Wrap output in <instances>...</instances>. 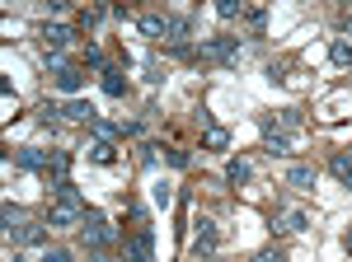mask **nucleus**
Here are the masks:
<instances>
[{
  "label": "nucleus",
  "instance_id": "f257e3e1",
  "mask_svg": "<svg viewBox=\"0 0 352 262\" xmlns=\"http://www.w3.org/2000/svg\"><path fill=\"white\" fill-rule=\"evenodd\" d=\"M47 230H71V225H85V197L80 187L71 183H52V211H47V220H43Z\"/></svg>",
  "mask_w": 352,
  "mask_h": 262
},
{
  "label": "nucleus",
  "instance_id": "f03ea898",
  "mask_svg": "<svg viewBox=\"0 0 352 262\" xmlns=\"http://www.w3.org/2000/svg\"><path fill=\"white\" fill-rule=\"evenodd\" d=\"M113 239V225L104 220V211H85V225H80V243L89 253H104Z\"/></svg>",
  "mask_w": 352,
  "mask_h": 262
},
{
  "label": "nucleus",
  "instance_id": "7ed1b4c3",
  "mask_svg": "<svg viewBox=\"0 0 352 262\" xmlns=\"http://www.w3.org/2000/svg\"><path fill=\"white\" fill-rule=\"evenodd\" d=\"M235 56H240V38H230V33L197 43V61H235Z\"/></svg>",
  "mask_w": 352,
  "mask_h": 262
},
{
  "label": "nucleus",
  "instance_id": "20e7f679",
  "mask_svg": "<svg viewBox=\"0 0 352 262\" xmlns=\"http://www.w3.org/2000/svg\"><path fill=\"white\" fill-rule=\"evenodd\" d=\"M217 243H221L217 220H212V215H197V220H192V253H197V258H212Z\"/></svg>",
  "mask_w": 352,
  "mask_h": 262
},
{
  "label": "nucleus",
  "instance_id": "39448f33",
  "mask_svg": "<svg viewBox=\"0 0 352 262\" xmlns=\"http://www.w3.org/2000/svg\"><path fill=\"white\" fill-rule=\"evenodd\" d=\"M127 262H155V230H151V220H141L136 235L127 239Z\"/></svg>",
  "mask_w": 352,
  "mask_h": 262
},
{
  "label": "nucleus",
  "instance_id": "423d86ee",
  "mask_svg": "<svg viewBox=\"0 0 352 262\" xmlns=\"http://www.w3.org/2000/svg\"><path fill=\"white\" fill-rule=\"evenodd\" d=\"M5 235H10V243H14V248H38V243H47V225H10V230H5Z\"/></svg>",
  "mask_w": 352,
  "mask_h": 262
},
{
  "label": "nucleus",
  "instance_id": "0eeeda50",
  "mask_svg": "<svg viewBox=\"0 0 352 262\" xmlns=\"http://www.w3.org/2000/svg\"><path fill=\"white\" fill-rule=\"evenodd\" d=\"M47 155H52V150H43V145H19V150H14V169H24V174H38V169H43V174H47Z\"/></svg>",
  "mask_w": 352,
  "mask_h": 262
},
{
  "label": "nucleus",
  "instance_id": "6e6552de",
  "mask_svg": "<svg viewBox=\"0 0 352 262\" xmlns=\"http://www.w3.org/2000/svg\"><path fill=\"white\" fill-rule=\"evenodd\" d=\"M38 38L47 43V52H66L76 33H71V24H43V28H38Z\"/></svg>",
  "mask_w": 352,
  "mask_h": 262
},
{
  "label": "nucleus",
  "instance_id": "1a4fd4ad",
  "mask_svg": "<svg viewBox=\"0 0 352 262\" xmlns=\"http://www.w3.org/2000/svg\"><path fill=\"white\" fill-rule=\"evenodd\" d=\"M315 183H320V169H315V164H292V169H287V187L315 192Z\"/></svg>",
  "mask_w": 352,
  "mask_h": 262
},
{
  "label": "nucleus",
  "instance_id": "9d476101",
  "mask_svg": "<svg viewBox=\"0 0 352 262\" xmlns=\"http://www.w3.org/2000/svg\"><path fill=\"white\" fill-rule=\"evenodd\" d=\"M305 225H310L305 211H282V215H272V235H300Z\"/></svg>",
  "mask_w": 352,
  "mask_h": 262
},
{
  "label": "nucleus",
  "instance_id": "9b49d317",
  "mask_svg": "<svg viewBox=\"0 0 352 262\" xmlns=\"http://www.w3.org/2000/svg\"><path fill=\"white\" fill-rule=\"evenodd\" d=\"M296 127H300L296 108H282V112H268V117H263V131H282V136H292Z\"/></svg>",
  "mask_w": 352,
  "mask_h": 262
},
{
  "label": "nucleus",
  "instance_id": "f8f14e48",
  "mask_svg": "<svg viewBox=\"0 0 352 262\" xmlns=\"http://www.w3.org/2000/svg\"><path fill=\"white\" fill-rule=\"evenodd\" d=\"M188 38H192V24L184 19V14H169V24H164V43H169V47H188Z\"/></svg>",
  "mask_w": 352,
  "mask_h": 262
},
{
  "label": "nucleus",
  "instance_id": "ddd939ff",
  "mask_svg": "<svg viewBox=\"0 0 352 262\" xmlns=\"http://www.w3.org/2000/svg\"><path fill=\"white\" fill-rule=\"evenodd\" d=\"M85 159H94V164H104V169H109V164H118V145L89 136V141H85Z\"/></svg>",
  "mask_w": 352,
  "mask_h": 262
},
{
  "label": "nucleus",
  "instance_id": "4468645a",
  "mask_svg": "<svg viewBox=\"0 0 352 262\" xmlns=\"http://www.w3.org/2000/svg\"><path fill=\"white\" fill-rule=\"evenodd\" d=\"M99 89H104L109 99H122V94H127V80H122V71H118V66H109V71L99 75Z\"/></svg>",
  "mask_w": 352,
  "mask_h": 262
},
{
  "label": "nucleus",
  "instance_id": "2eb2a0df",
  "mask_svg": "<svg viewBox=\"0 0 352 262\" xmlns=\"http://www.w3.org/2000/svg\"><path fill=\"white\" fill-rule=\"evenodd\" d=\"M61 117H66V122H85V127H89V122H94L99 112H94V108L85 104V99H71V104L61 108Z\"/></svg>",
  "mask_w": 352,
  "mask_h": 262
},
{
  "label": "nucleus",
  "instance_id": "dca6fc26",
  "mask_svg": "<svg viewBox=\"0 0 352 262\" xmlns=\"http://www.w3.org/2000/svg\"><path fill=\"white\" fill-rule=\"evenodd\" d=\"M249 174H254V164H249V159H230V164H226V183H230V187L249 183Z\"/></svg>",
  "mask_w": 352,
  "mask_h": 262
},
{
  "label": "nucleus",
  "instance_id": "f3484780",
  "mask_svg": "<svg viewBox=\"0 0 352 262\" xmlns=\"http://www.w3.org/2000/svg\"><path fill=\"white\" fill-rule=\"evenodd\" d=\"M164 24H169V14H141L136 28L146 33V38H164Z\"/></svg>",
  "mask_w": 352,
  "mask_h": 262
},
{
  "label": "nucleus",
  "instance_id": "a211bd4d",
  "mask_svg": "<svg viewBox=\"0 0 352 262\" xmlns=\"http://www.w3.org/2000/svg\"><path fill=\"white\" fill-rule=\"evenodd\" d=\"M89 136H94V141H118V136H122V127H118V122H109V117H94V122H89Z\"/></svg>",
  "mask_w": 352,
  "mask_h": 262
},
{
  "label": "nucleus",
  "instance_id": "6ab92c4d",
  "mask_svg": "<svg viewBox=\"0 0 352 262\" xmlns=\"http://www.w3.org/2000/svg\"><path fill=\"white\" fill-rule=\"evenodd\" d=\"M66 169H71V155H66V150H52V155H47V178L66 183Z\"/></svg>",
  "mask_w": 352,
  "mask_h": 262
},
{
  "label": "nucleus",
  "instance_id": "aec40b11",
  "mask_svg": "<svg viewBox=\"0 0 352 262\" xmlns=\"http://www.w3.org/2000/svg\"><path fill=\"white\" fill-rule=\"evenodd\" d=\"M244 28H249V33H263V28H268V10H263V5H244Z\"/></svg>",
  "mask_w": 352,
  "mask_h": 262
},
{
  "label": "nucleus",
  "instance_id": "412c9836",
  "mask_svg": "<svg viewBox=\"0 0 352 262\" xmlns=\"http://www.w3.org/2000/svg\"><path fill=\"white\" fill-rule=\"evenodd\" d=\"M329 174H333L343 187H352V155H333L329 159Z\"/></svg>",
  "mask_w": 352,
  "mask_h": 262
},
{
  "label": "nucleus",
  "instance_id": "4be33fe9",
  "mask_svg": "<svg viewBox=\"0 0 352 262\" xmlns=\"http://www.w3.org/2000/svg\"><path fill=\"white\" fill-rule=\"evenodd\" d=\"M263 150H268L272 159H277V155H292V136H282V131H268V136H263Z\"/></svg>",
  "mask_w": 352,
  "mask_h": 262
},
{
  "label": "nucleus",
  "instance_id": "5701e85b",
  "mask_svg": "<svg viewBox=\"0 0 352 262\" xmlns=\"http://www.w3.org/2000/svg\"><path fill=\"white\" fill-rule=\"evenodd\" d=\"M329 61H333V66H348L352 61V38H333V43H329Z\"/></svg>",
  "mask_w": 352,
  "mask_h": 262
},
{
  "label": "nucleus",
  "instance_id": "b1692460",
  "mask_svg": "<svg viewBox=\"0 0 352 262\" xmlns=\"http://www.w3.org/2000/svg\"><path fill=\"white\" fill-rule=\"evenodd\" d=\"M226 145H230V131L221 122H207V150H226Z\"/></svg>",
  "mask_w": 352,
  "mask_h": 262
},
{
  "label": "nucleus",
  "instance_id": "393cba45",
  "mask_svg": "<svg viewBox=\"0 0 352 262\" xmlns=\"http://www.w3.org/2000/svg\"><path fill=\"white\" fill-rule=\"evenodd\" d=\"M56 84H61V89H66V94H80L85 75H80V71H76V66H66V71H61V75H56Z\"/></svg>",
  "mask_w": 352,
  "mask_h": 262
},
{
  "label": "nucleus",
  "instance_id": "a878e982",
  "mask_svg": "<svg viewBox=\"0 0 352 262\" xmlns=\"http://www.w3.org/2000/svg\"><path fill=\"white\" fill-rule=\"evenodd\" d=\"M164 164H169V169H188V150H179V145H164Z\"/></svg>",
  "mask_w": 352,
  "mask_h": 262
},
{
  "label": "nucleus",
  "instance_id": "bb28decb",
  "mask_svg": "<svg viewBox=\"0 0 352 262\" xmlns=\"http://www.w3.org/2000/svg\"><path fill=\"white\" fill-rule=\"evenodd\" d=\"M104 19H109V10H104V5H94V10H85V14H80V28H99Z\"/></svg>",
  "mask_w": 352,
  "mask_h": 262
},
{
  "label": "nucleus",
  "instance_id": "cd10ccee",
  "mask_svg": "<svg viewBox=\"0 0 352 262\" xmlns=\"http://www.w3.org/2000/svg\"><path fill=\"white\" fill-rule=\"evenodd\" d=\"M38 262H76V258H71V248H52V243H47V248L38 253Z\"/></svg>",
  "mask_w": 352,
  "mask_h": 262
},
{
  "label": "nucleus",
  "instance_id": "c85d7f7f",
  "mask_svg": "<svg viewBox=\"0 0 352 262\" xmlns=\"http://www.w3.org/2000/svg\"><path fill=\"white\" fill-rule=\"evenodd\" d=\"M217 14H221V19H244V5H240V0H221Z\"/></svg>",
  "mask_w": 352,
  "mask_h": 262
},
{
  "label": "nucleus",
  "instance_id": "c756f323",
  "mask_svg": "<svg viewBox=\"0 0 352 262\" xmlns=\"http://www.w3.org/2000/svg\"><path fill=\"white\" fill-rule=\"evenodd\" d=\"M85 61H89V66H94V71H99V75H104V71H109V56L99 52V47H89V56H85Z\"/></svg>",
  "mask_w": 352,
  "mask_h": 262
},
{
  "label": "nucleus",
  "instance_id": "7c9ffc66",
  "mask_svg": "<svg viewBox=\"0 0 352 262\" xmlns=\"http://www.w3.org/2000/svg\"><path fill=\"white\" fill-rule=\"evenodd\" d=\"M10 225H24V211L14 206V202H5V230H10Z\"/></svg>",
  "mask_w": 352,
  "mask_h": 262
},
{
  "label": "nucleus",
  "instance_id": "2f4dec72",
  "mask_svg": "<svg viewBox=\"0 0 352 262\" xmlns=\"http://www.w3.org/2000/svg\"><path fill=\"white\" fill-rule=\"evenodd\" d=\"M249 262H287V258H282V248H258Z\"/></svg>",
  "mask_w": 352,
  "mask_h": 262
},
{
  "label": "nucleus",
  "instance_id": "473e14b6",
  "mask_svg": "<svg viewBox=\"0 0 352 262\" xmlns=\"http://www.w3.org/2000/svg\"><path fill=\"white\" fill-rule=\"evenodd\" d=\"M141 164H146V169L160 164V145H141Z\"/></svg>",
  "mask_w": 352,
  "mask_h": 262
},
{
  "label": "nucleus",
  "instance_id": "72a5a7b5",
  "mask_svg": "<svg viewBox=\"0 0 352 262\" xmlns=\"http://www.w3.org/2000/svg\"><path fill=\"white\" fill-rule=\"evenodd\" d=\"M343 248H348V258H352V230H348V239H343Z\"/></svg>",
  "mask_w": 352,
  "mask_h": 262
},
{
  "label": "nucleus",
  "instance_id": "f704fd0d",
  "mask_svg": "<svg viewBox=\"0 0 352 262\" xmlns=\"http://www.w3.org/2000/svg\"><path fill=\"white\" fill-rule=\"evenodd\" d=\"M10 262H24V258H10Z\"/></svg>",
  "mask_w": 352,
  "mask_h": 262
}]
</instances>
